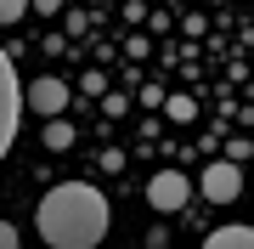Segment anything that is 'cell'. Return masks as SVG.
<instances>
[{"mask_svg": "<svg viewBox=\"0 0 254 249\" xmlns=\"http://www.w3.org/2000/svg\"><path fill=\"white\" fill-rule=\"evenodd\" d=\"M28 108H34V113H46V119H51V113H63V108H68V85L57 80V74L34 80V85H28Z\"/></svg>", "mask_w": 254, "mask_h": 249, "instance_id": "obj_5", "label": "cell"}, {"mask_svg": "<svg viewBox=\"0 0 254 249\" xmlns=\"http://www.w3.org/2000/svg\"><path fill=\"white\" fill-rule=\"evenodd\" d=\"M198 187H203L209 204H232L237 193H243V175H237V165H209Z\"/></svg>", "mask_w": 254, "mask_h": 249, "instance_id": "obj_3", "label": "cell"}, {"mask_svg": "<svg viewBox=\"0 0 254 249\" xmlns=\"http://www.w3.org/2000/svg\"><path fill=\"white\" fill-rule=\"evenodd\" d=\"M203 249H254V227H220L203 238Z\"/></svg>", "mask_w": 254, "mask_h": 249, "instance_id": "obj_6", "label": "cell"}, {"mask_svg": "<svg viewBox=\"0 0 254 249\" xmlns=\"http://www.w3.org/2000/svg\"><path fill=\"white\" fill-rule=\"evenodd\" d=\"M23 11H28V0H0V23H17Z\"/></svg>", "mask_w": 254, "mask_h": 249, "instance_id": "obj_8", "label": "cell"}, {"mask_svg": "<svg viewBox=\"0 0 254 249\" xmlns=\"http://www.w3.org/2000/svg\"><path fill=\"white\" fill-rule=\"evenodd\" d=\"M68 142H73V130H68L63 119H57V125H46V148H57V153H63Z\"/></svg>", "mask_w": 254, "mask_h": 249, "instance_id": "obj_7", "label": "cell"}, {"mask_svg": "<svg viewBox=\"0 0 254 249\" xmlns=\"http://www.w3.org/2000/svg\"><path fill=\"white\" fill-rule=\"evenodd\" d=\"M0 249H17V232H11V221H0Z\"/></svg>", "mask_w": 254, "mask_h": 249, "instance_id": "obj_9", "label": "cell"}, {"mask_svg": "<svg viewBox=\"0 0 254 249\" xmlns=\"http://www.w3.org/2000/svg\"><path fill=\"white\" fill-rule=\"evenodd\" d=\"M187 193H192V181H187V175H175V170L147 181V204H153V210H181Z\"/></svg>", "mask_w": 254, "mask_h": 249, "instance_id": "obj_4", "label": "cell"}, {"mask_svg": "<svg viewBox=\"0 0 254 249\" xmlns=\"http://www.w3.org/2000/svg\"><path fill=\"white\" fill-rule=\"evenodd\" d=\"M23 108H28V91H23L17 68H11V57L0 51V159H6V148L17 142V119H23Z\"/></svg>", "mask_w": 254, "mask_h": 249, "instance_id": "obj_2", "label": "cell"}, {"mask_svg": "<svg viewBox=\"0 0 254 249\" xmlns=\"http://www.w3.org/2000/svg\"><path fill=\"white\" fill-rule=\"evenodd\" d=\"M34 227L51 249H96L108 238V198L85 181H63L40 198Z\"/></svg>", "mask_w": 254, "mask_h": 249, "instance_id": "obj_1", "label": "cell"}]
</instances>
